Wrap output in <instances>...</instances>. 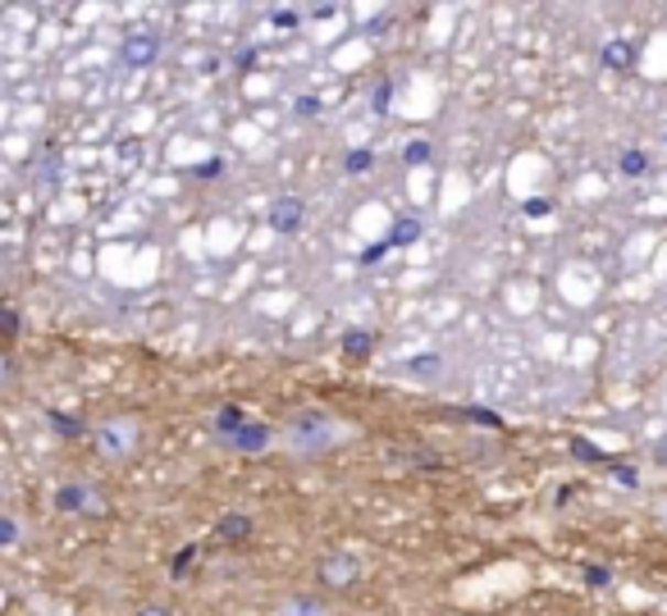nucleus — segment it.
<instances>
[{
  "label": "nucleus",
  "instance_id": "7ed1b4c3",
  "mask_svg": "<svg viewBox=\"0 0 667 616\" xmlns=\"http://www.w3.org/2000/svg\"><path fill=\"white\" fill-rule=\"evenodd\" d=\"M51 507L59 516H106L110 512V498L92 484V480H65L55 493H51Z\"/></svg>",
  "mask_w": 667,
  "mask_h": 616
},
{
  "label": "nucleus",
  "instance_id": "ddd939ff",
  "mask_svg": "<svg viewBox=\"0 0 667 616\" xmlns=\"http://www.w3.org/2000/svg\"><path fill=\"white\" fill-rule=\"evenodd\" d=\"M663 146H667V133H663Z\"/></svg>",
  "mask_w": 667,
  "mask_h": 616
},
{
  "label": "nucleus",
  "instance_id": "0eeeda50",
  "mask_svg": "<svg viewBox=\"0 0 667 616\" xmlns=\"http://www.w3.org/2000/svg\"><path fill=\"white\" fill-rule=\"evenodd\" d=\"M156 55H161V37H156V33H133V37L124 42V65H133V69L151 65Z\"/></svg>",
  "mask_w": 667,
  "mask_h": 616
},
{
  "label": "nucleus",
  "instance_id": "1a4fd4ad",
  "mask_svg": "<svg viewBox=\"0 0 667 616\" xmlns=\"http://www.w3.org/2000/svg\"><path fill=\"white\" fill-rule=\"evenodd\" d=\"M302 215H307V206L284 197V201H275V210H270V224H275L280 233H297L302 229Z\"/></svg>",
  "mask_w": 667,
  "mask_h": 616
},
{
  "label": "nucleus",
  "instance_id": "f03ea898",
  "mask_svg": "<svg viewBox=\"0 0 667 616\" xmlns=\"http://www.w3.org/2000/svg\"><path fill=\"white\" fill-rule=\"evenodd\" d=\"M92 448L101 461H133L142 448V420L138 416H106L92 425Z\"/></svg>",
  "mask_w": 667,
  "mask_h": 616
},
{
  "label": "nucleus",
  "instance_id": "39448f33",
  "mask_svg": "<svg viewBox=\"0 0 667 616\" xmlns=\"http://www.w3.org/2000/svg\"><path fill=\"white\" fill-rule=\"evenodd\" d=\"M220 439L229 448H242V452H265V448L280 443V429L275 425H256V420L238 425V411H229V416H220Z\"/></svg>",
  "mask_w": 667,
  "mask_h": 616
},
{
  "label": "nucleus",
  "instance_id": "f257e3e1",
  "mask_svg": "<svg viewBox=\"0 0 667 616\" xmlns=\"http://www.w3.org/2000/svg\"><path fill=\"white\" fill-rule=\"evenodd\" d=\"M357 439V425L329 411H297L280 425V448L293 457H325Z\"/></svg>",
  "mask_w": 667,
  "mask_h": 616
},
{
  "label": "nucleus",
  "instance_id": "f8f14e48",
  "mask_svg": "<svg viewBox=\"0 0 667 616\" xmlns=\"http://www.w3.org/2000/svg\"><path fill=\"white\" fill-rule=\"evenodd\" d=\"M0 607H6V590H0Z\"/></svg>",
  "mask_w": 667,
  "mask_h": 616
},
{
  "label": "nucleus",
  "instance_id": "20e7f679",
  "mask_svg": "<svg viewBox=\"0 0 667 616\" xmlns=\"http://www.w3.org/2000/svg\"><path fill=\"white\" fill-rule=\"evenodd\" d=\"M316 580L329 594H348L367 580V562L352 558V552H329V558H320V566H316Z\"/></svg>",
  "mask_w": 667,
  "mask_h": 616
},
{
  "label": "nucleus",
  "instance_id": "6e6552de",
  "mask_svg": "<svg viewBox=\"0 0 667 616\" xmlns=\"http://www.w3.org/2000/svg\"><path fill=\"white\" fill-rule=\"evenodd\" d=\"M23 543H28V520L19 512H0V558L19 552Z\"/></svg>",
  "mask_w": 667,
  "mask_h": 616
},
{
  "label": "nucleus",
  "instance_id": "423d86ee",
  "mask_svg": "<svg viewBox=\"0 0 667 616\" xmlns=\"http://www.w3.org/2000/svg\"><path fill=\"white\" fill-rule=\"evenodd\" d=\"M275 616H339V612H334V603L320 594H288L275 607Z\"/></svg>",
  "mask_w": 667,
  "mask_h": 616
},
{
  "label": "nucleus",
  "instance_id": "9d476101",
  "mask_svg": "<svg viewBox=\"0 0 667 616\" xmlns=\"http://www.w3.org/2000/svg\"><path fill=\"white\" fill-rule=\"evenodd\" d=\"M138 616H178V612L165 603H146V607H138Z\"/></svg>",
  "mask_w": 667,
  "mask_h": 616
},
{
  "label": "nucleus",
  "instance_id": "9b49d317",
  "mask_svg": "<svg viewBox=\"0 0 667 616\" xmlns=\"http://www.w3.org/2000/svg\"><path fill=\"white\" fill-rule=\"evenodd\" d=\"M220 535H248V520H242V516L225 520V526H220Z\"/></svg>",
  "mask_w": 667,
  "mask_h": 616
}]
</instances>
